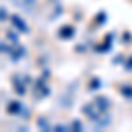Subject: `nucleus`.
Listing matches in <instances>:
<instances>
[{
  "label": "nucleus",
  "mask_w": 132,
  "mask_h": 132,
  "mask_svg": "<svg viewBox=\"0 0 132 132\" xmlns=\"http://www.w3.org/2000/svg\"><path fill=\"white\" fill-rule=\"evenodd\" d=\"M55 130H56V132H62V130H67V127H63V125H56V127H55Z\"/></svg>",
  "instance_id": "9d476101"
},
{
  "label": "nucleus",
  "mask_w": 132,
  "mask_h": 132,
  "mask_svg": "<svg viewBox=\"0 0 132 132\" xmlns=\"http://www.w3.org/2000/svg\"><path fill=\"white\" fill-rule=\"evenodd\" d=\"M7 111L11 114H16V113H21V104L20 102H11L9 106H7Z\"/></svg>",
  "instance_id": "423d86ee"
},
{
  "label": "nucleus",
  "mask_w": 132,
  "mask_h": 132,
  "mask_svg": "<svg viewBox=\"0 0 132 132\" xmlns=\"http://www.w3.org/2000/svg\"><path fill=\"white\" fill-rule=\"evenodd\" d=\"M0 14H2V18H0L2 21H5V20H7V12H5V9H4V7H2V11H0Z\"/></svg>",
  "instance_id": "1a4fd4ad"
},
{
  "label": "nucleus",
  "mask_w": 132,
  "mask_h": 132,
  "mask_svg": "<svg viewBox=\"0 0 132 132\" xmlns=\"http://www.w3.org/2000/svg\"><path fill=\"white\" fill-rule=\"evenodd\" d=\"M122 95H125V97H132V86H122Z\"/></svg>",
  "instance_id": "0eeeda50"
},
{
  "label": "nucleus",
  "mask_w": 132,
  "mask_h": 132,
  "mask_svg": "<svg viewBox=\"0 0 132 132\" xmlns=\"http://www.w3.org/2000/svg\"><path fill=\"white\" fill-rule=\"evenodd\" d=\"M93 102H95V106H97L102 113H106V111H108V108H109V101H108L106 97H97Z\"/></svg>",
  "instance_id": "7ed1b4c3"
},
{
  "label": "nucleus",
  "mask_w": 132,
  "mask_h": 132,
  "mask_svg": "<svg viewBox=\"0 0 132 132\" xmlns=\"http://www.w3.org/2000/svg\"><path fill=\"white\" fill-rule=\"evenodd\" d=\"M11 23H12V25H14V27H16L20 32H23V34H28V27H27V23L21 20L20 16H12V18H11Z\"/></svg>",
  "instance_id": "f257e3e1"
},
{
  "label": "nucleus",
  "mask_w": 132,
  "mask_h": 132,
  "mask_svg": "<svg viewBox=\"0 0 132 132\" xmlns=\"http://www.w3.org/2000/svg\"><path fill=\"white\" fill-rule=\"evenodd\" d=\"M72 35H74V28H72L71 25H65V27H62L60 32H58V37H60V39H71Z\"/></svg>",
  "instance_id": "f03ea898"
},
{
  "label": "nucleus",
  "mask_w": 132,
  "mask_h": 132,
  "mask_svg": "<svg viewBox=\"0 0 132 132\" xmlns=\"http://www.w3.org/2000/svg\"><path fill=\"white\" fill-rule=\"evenodd\" d=\"M72 130H81L83 129V125H81V122H78V120H76V122H72Z\"/></svg>",
  "instance_id": "6e6552de"
},
{
  "label": "nucleus",
  "mask_w": 132,
  "mask_h": 132,
  "mask_svg": "<svg viewBox=\"0 0 132 132\" xmlns=\"http://www.w3.org/2000/svg\"><path fill=\"white\" fill-rule=\"evenodd\" d=\"M35 92H39V93H37L39 97H44V95H48V93H50V90L44 86V81H42V79L37 81V88H35Z\"/></svg>",
  "instance_id": "20e7f679"
},
{
  "label": "nucleus",
  "mask_w": 132,
  "mask_h": 132,
  "mask_svg": "<svg viewBox=\"0 0 132 132\" xmlns=\"http://www.w3.org/2000/svg\"><path fill=\"white\" fill-rule=\"evenodd\" d=\"M12 83H14V90H16V93H20V95H23V93H25V85H23V83H18V78H16V76H14V78H12Z\"/></svg>",
  "instance_id": "39448f33"
},
{
  "label": "nucleus",
  "mask_w": 132,
  "mask_h": 132,
  "mask_svg": "<svg viewBox=\"0 0 132 132\" xmlns=\"http://www.w3.org/2000/svg\"><path fill=\"white\" fill-rule=\"evenodd\" d=\"M127 69H132V58H130V62L127 63Z\"/></svg>",
  "instance_id": "9b49d317"
}]
</instances>
